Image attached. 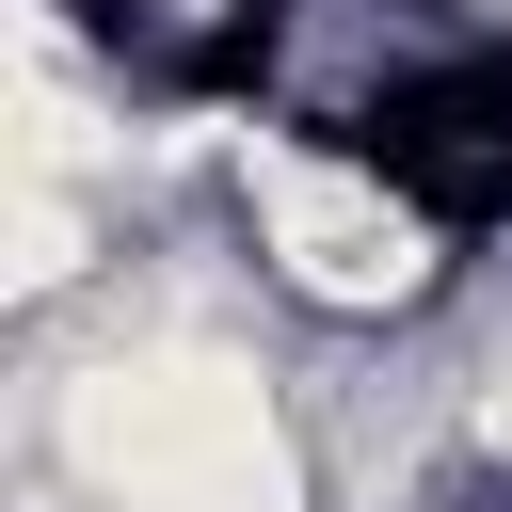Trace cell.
Listing matches in <instances>:
<instances>
[{
	"instance_id": "6da1fadb",
	"label": "cell",
	"mask_w": 512,
	"mask_h": 512,
	"mask_svg": "<svg viewBox=\"0 0 512 512\" xmlns=\"http://www.w3.org/2000/svg\"><path fill=\"white\" fill-rule=\"evenodd\" d=\"M32 448H48L64 512H320V448H304L288 384L256 368V336H224L192 304L64 352L32 384Z\"/></svg>"
},
{
	"instance_id": "7a4b0ae2",
	"label": "cell",
	"mask_w": 512,
	"mask_h": 512,
	"mask_svg": "<svg viewBox=\"0 0 512 512\" xmlns=\"http://www.w3.org/2000/svg\"><path fill=\"white\" fill-rule=\"evenodd\" d=\"M224 192H240V240H256V288H272V304H304V320H336V336H400V320L448 304V224H432L384 160L304 144V128H240Z\"/></svg>"
}]
</instances>
